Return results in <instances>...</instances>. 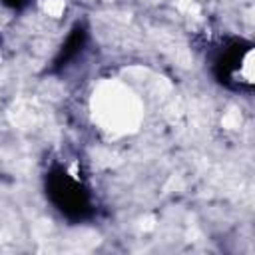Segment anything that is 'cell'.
<instances>
[{
    "label": "cell",
    "instance_id": "6da1fadb",
    "mask_svg": "<svg viewBox=\"0 0 255 255\" xmlns=\"http://www.w3.org/2000/svg\"><path fill=\"white\" fill-rule=\"evenodd\" d=\"M139 98L122 82L106 80L92 96V118L100 129L112 135H124L137 129L141 122Z\"/></svg>",
    "mask_w": 255,
    "mask_h": 255
},
{
    "label": "cell",
    "instance_id": "7a4b0ae2",
    "mask_svg": "<svg viewBox=\"0 0 255 255\" xmlns=\"http://www.w3.org/2000/svg\"><path fill=\"white\" fill-rule=\"evenodd\" d=\"M241 78L247 82V84H253L255 86V48H251L249 52H245V56L241 58Z\"/></svg>",
    "mask_w": 255,
    "mask_h": 255
},
{
    "label": "cell",
    "instance_id": "3957f363",
    "mask_svg": "<svg viewBox=\"0 0 255 255\" xmlns=\"http://www.w3.org/2000/svg\"><path fill=\"white\" fill-rule=\"evenodd\" d=\"M40 8L44 14L52 18H60L66 10V0H40Z\"/></svg>",
    "mask_w": 255,
    "mask_h": 255
}]
</instances>
